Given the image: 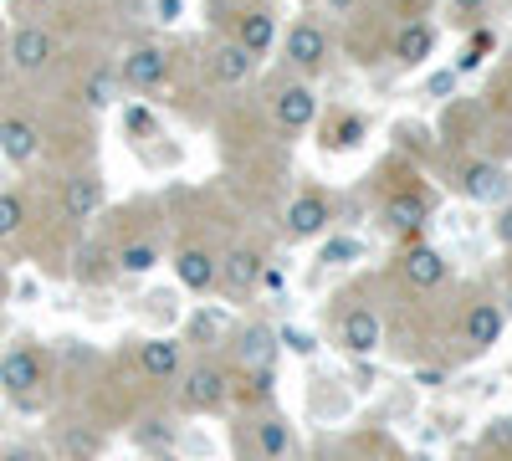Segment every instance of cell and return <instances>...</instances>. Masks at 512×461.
I'll return each mask as SVG.
<instances>
[{
  "mask_svg": "<svg viewBox=\"0 0 512 461\" xmlns=\"http://www.w3.org/2000/svg\"><path fill=\"white\" fill-rule=\"evenodd\" d=\"M0 154H6L11 164H31L41 154V129L31 118H21V113L0 118Z\"/></svg>",
  "mask_w": 512,
  "mask_h": 461,
  "instance_id": "cell-12",
  "label": "cell"
},
{
  "mask_svg": "<svg viewBox=\"0 0 512 461\" xmlns=\"http://www.w3.org/2000/svg\"><path fill=\"white\" fill-rule=\"evenodd\" d=\"M154 262H159V246H154V241H128V246L118 251V267L134 272V277L154 272Z\"/></svg>",
  "mask_w": 512,
  "mask_h": 461,
  "instance_id": "cell-25",
  "label": "cell"
},
{
  "mask_svg": "<svg viewBox=\"0 0 512 461\" xmlns=\"http://www.w3.org/2000/svg\"><path fill=\"white\" fill-rule=\"evenodd\" d=\"M0 72H6V47H0Z\"/></svg>",
  "mask_w": 512,
  "mask_h": 461,
  "instance_id": "cell-36",
  "label": "cell"
},
{
  "mask_svg": "<svg viewBox=\"0 0 512 461\" xmlns=\"http://www.w3.org/2000/svg\"><path fill=\"white\" fill-rule=\"evenodd\" d=\"M256 436V456L262 461H287L292 456V426L282 421V415H262V421L251 426Z\"/></svg>",
  "mask_w": 512,
  "mask_h": 461,
  "instance_id": "cell-19",
  "label": "cell"
},
{
  "mask_svg": "<svg viewBox=\"0 0 512 461\" xmlns=\"http://www.w3.org/2000/svg\"><path fill=\"white\" fill-rule=\"evenodd\" d=\"M190 344L195 349H216V344H226V313L221 308H200V313H190Z\"/></svg>",
  "mask_w": 512,
  "mask_h": 461,
  "instance_id": "cell-22",
  "label": "cell"
},
{
  "mask_svg": "<svg viewBox=\"0 0 512 461\" xmlns=\"http://www.w3.org/2000/svg\"><path fill=\"white\" fill-rule=\"evenodd\" d=\"M0 385H6L16 400L36 395L41 385H47V359H41V349H31V344L11 349L6 359H0Z\"/></svg>",
  "mask_w": 512,
  "mask_h": 461,
  "instance_id": "cell-3",
  "label": "cell"
},
{
  "mask_svg": "<svg viewBox=\"0 0 512 461\" xmlns=\"http://www.w3.org/2000/svg\"><path fill=\"white\" fill-rule=\"evenodd\" d=\"M262 267L267 262L256 257L251 246H236V251H226V257H221V287L231 292V298H246V292L262 282Z\"/></svg>",
  "mask_w": 512,
  "mask_h": 461,
  "instance_id": "cell-13",
  "label": "cell"
},
{
  "mask_svg": "<svg viewBox=\"0 0 512 461\" xmlns=\"http://www.w3.org/2000/svg\"><path fill=\"white\" fill-rule=\"evenodd\" d=\"M175 11H180V0H159V21H175Z\"/></svg>",
  "mask_w": 512,
  "mask_h": 461,
  "instance_id": "cell-32",
  "label": "cell"
},
{
  "mask_svg": "<svg viewBox=\"0 0 512 461\" xmlns=\"http://www.w3.org/2000/svg\"><path fill=\"white\" fill-rule=\"evenodd\" d=\"M21 231H26V200L6 190V195H0V241H11Z\"/></svg>",
  "mask_w": 512,
  "mask_h": 461,
  "instance_id": "cell-27",
  "label": "cell"
},
{
  "mask_svg": "<svg viewBox=\"0 0 512 461\" xmlns=\"http://www.w3.org/2000/svg\"><path fill=\"white\" fill-rule=\"evenodd\" d=\"M16 6H31V11H41V6H52V0H16Z\"/></svg>",
  "mask_w": 512,
  "mask_h": 461,
  "instance_id": "cell-34",
  "label": "cell"
},
{
  "mask_svg": "<svg viewBox=\"0 0 512 461\" xmlns=\"http://www.w3.org/2000/svg\"><path fill=\"white\" fill-rule=\"evenodd\" d=\"M236 41H241L256 62H262V57L272 52V41H277V16H272V11H246L241 26H236Z\"/></svg>",
  "mask_w": 512,
  "mask_h": 461,
  "instance_id": "cell-18",
  "label": "cell"
},
{
  "mask_svg": "<svg viewBox=\"0 0 512 461\" xmlns=\"http://www.w3.org/2000/svg\"><path fill=\"white\" fill-rule=\"evenodd\" d=\"M400 277L410 282V287H441L446 282V257L436 246H425V241H415V246H405L400 251Z\"/></svg>",
  "mask_w": 512,
  "mask_h": 461,
  "instance_id": "cell-9",
  "label": "cell"
},
{
  "mask_svg": "<svg viewBox=\"0 0 512 461\" xmlns=\"http://www.w3.org/2000/svg\"><path fill=\"white\" fill-rule=\"evenodd\" d=\"M175 272H180V282L190 292H210V287L221 282V257H210L205 246H185L180 257H175Z\"/></svg>",
  "mask_w": 512,
  "mask_h": 461,
  "instance_id": "cell-15",
  "label": "cell"
},
{
  "mask_svg": "<svg viewBox=\"0 0 512 461\" xmlns=\"http://www.w3.org/2000/svg\"><path fill=\"white\" fill-rule=\"evenodd\" d=\"M272 118H277V129H287V134L308 129V123L318 118V93L308 88V82H287V88L272 98Z\"/></svg>",
  "mask_w": 512,
  "mask_h": 461,
  "instance_id": "cell-6",
  "label": "cell"
},
{
  "mask_svg": "<svg viewBox=\"0 0 512 461\" xmlns=\"http://www.w3.org/2000/svg\"><path fill=\"white\" fill-rule=\"evenodd\" d=\"M507 103H512V77H507Z\"/></svg>",
  "mask_w": 512,
  "mask_h": 461,
  "instance_id": "cell-37",
  "label": "cell"
},
{
  "mask_svg": "<svg viewBox=\"0 0 512 461\" xmlns=\"http://www.w3.org/2000/svg\"><path fill=\"white\" fill-rule=\"evenodd\" d=\"M118 88H123L118 72H93L88 88H82V98H88V108H108V103H118Z\"/></svg>",
  "mask_w": 512,
  "mask_h": 461,
  "instance_id": "cell-26",
  "label": "cell"
},
{
  "mask_svg": "<svg viewBox=\"0 0 512 461\" xmlns=\"http://www.w3.org/2000/svg\"><path fill=\"white\" fill-rule=\"evenodd\" d=\"M461 190L472 200H502L507 195V170H497V164H466L461 170Z\"/></svg>",
  "mask_w": 512,
  "mask_h": 461,
  "instance_id": "cell-21",
  "label": "cell"
},
{
  "mask_svg": "<svg viewBox=\"0 0 512 461\" xmlns=\"http://www.w3.org/2000/svg\"><path fill=\"white\" fill-rule=\"evenodd\" d=\"M231 395V369L216 364V359H200L190 374H185V385H180V405L190 415H210V410H221Z\"/></svg>",
  "mask_w": 512,
  "mask_h": 461,
  "instance_id": "cell-1",
  "label": "cell"
},
{
  "mask_svg": "<svg viewBox=\"0 0 512 461\" xmlns=\"http://www.w3.org/2000/svg\"><path fill=\"white\" fill-rule=\"evenodd\" d=\"M62 211H67V221H93L98 211H103V180L98 175H72L67 185H62Z\"/></svg>",
  "mask_w": 512,
  "mask_h": 461,
  "instance_id": "cell-14",
  "label": "cell"
},
{
  "mask_svg": "<svg viewBox=\"0 0 512 461\" xmlns=\"http://www.w3.org/2000/svg\"><path fill=\"white\" fill-rule=\"evenodd\" d=\"M390 57H395L400 67H420L425 57H436V26H431V21H420V16H410L405 26H395V36H390Z\"/></svg>",
  "mask_w": 512,
  "mask_h": 461,
  "instance_id": "cell-8",
  "label": "cell"
},
{
  "mask_svg": "<svg viewBox=\"0 0 512 461\" xmlns=\"http://www.w3.org/2000/svg\"><path fill=\"white\" fill-rule=\"evenodd\" d=\"M390 6H395V11H405V16H420L425 6H431V0H390Z\"/></svg>",
  "mask_w": 512,
  "mask_h": 461,
  "instance_id": "cell-29",
  "label": "cell"
},
{
  "mask_svg": "<svg viewBox=\"0 0 512 461\" xmlns=\"http://www.w3.org/2000/svg\"><path fill=\"white\" fill-rule=\"evenodd\" d=\"M349 251H359L354 241H338V246H328V262H338V257H349Z\"/></svg>",
  "mask_w": 512,
  "mask_h": 461,
  "instance_id": "cell-30",
  "label": "cell"
},
{
  "mask_svg": "<svg viewBox=\"0 0 512 461\" xmlns=\"http://www.w3.org/2000/svg\"><path fill=\"white\" fill-rule=\"evenodd\" d=\"M497 339H502V308L497 303H472V308H466V344L482 354Z\"/></svg>",
  "mask_w": 512,
  "mask_h": 461,
  "instance_id": "cell-20",
  "label": "cell"
},
{
  "mask_svg": "<svg viewBox=\"0 0 512 461\" xmlns=\"http://www.w3.org/2000/svg\"><path fill=\"white\" fill-rule=\"evenodd\" d=\"M379 461H405V456H395V451H390V456H379Z\"/></svg>",
  "mask_w": 512,
  "mask_h": 461,
  "instance_id": "cell-35",
  "label": "cell"
},
{
  "mask_svg": "<svg viewBox=\"0 0 512 461\" xmlns=\"http://www.w3.org/2000/svg\"><path fill=\"white\" fill-rule=\"evenodd\" d=\"M328 221H333L328 195H318V190H303V195H297V200L287 205V231H292L297 241L323 236V231H328Z\"/></svg>",
  "mask_w": 512,
  "mask_h": 461,
  "instance_id": "cell-10",
  "label": "cell"
},
{
  "mask_svg": "<svg viewBox=\"0 0 512 461\" xmlns=\"http://www.w3.org/2000/svg\"><path fill=\"white\" fill-rule=\"evenodd\" d=\"M328 52H333V41H328V31L318 21H297L287 31V62L297 72H323L328 67Z\"/></svg>",
  "mask_w": 512,
  "mask_h": 461,
  "instance_id": "cell-5",
  "label": "cell"
},
{
  "mask_svg": "<svg viewBox=\"0 0 512 461\" xmlns=\"http://www.w3.org/2000/svg\"><path fill=\"white\" fill-rule=\"evenodd\" d=\"M425 221H431V200H425V190L405 185V190H395L390 200H384V226H390L395 236H415Z\"/></svg>",
  "mask_w": 512,
  "mask_h": 461,
  "instance_id": "cell-7",
  "label": "cell"
},
{
  "mask_svg": "<svg viewBox=\"0 0 512 461\" xmlns=\"http://www.w3.org/2000/svg\"><path fill=\"white\" fill-rule=\"evenodd\" d=\"M118 77H123V88H134V93H154V88L169 82V52L154 47V41H149V47H134L123 57Z\"/></svg>",
  "mask_w": 512,
  "mask_h": 461,
  "instance_id": "cell-4",
  "label": "cell"
},
{
  "mask_svg": "<svg viewBox=\"0 0 512 461\" xmlns=\"http://www.w3.org/2000/svg\"><path fill=\"white\" fill-rule=\"evenodd\" d=\"M384 339V328L374 318V308H349L344 318H338V344H344L349 354H374Z\"/></svg>",
  "mask_w": 512,
  "mask_h": 461,
  "instance_id": "cell-11",
  "label": "cell"
},
{
  "mask_svg": "<svg viewBox=\"0 0 512 461\" xmlns=\"http://www.w3.org/2000/svg\"><path fill=\"white\" fill-rule=\"evenodd\" d=\"M451 6H456L461 16H482V11H487V0H451Z\"/></svg>",
  "mask_w": 512,
  "mask_h": 461,
  "instance_id": "cell-28",
  "label": "cell"
},
{
  "mask_svg": "<svg viewBox=\"0 0 512 461\" xmlns=\"http://www.w3.org/2000/svg\"><path fill=\"white\" fill-rule=\"evenodd\" d=\"M328 6H333V11H354V6H359V0H328Z\"/></svg>",
  "mask_w": 512,
  "mask_h": 461,
  "instance_id": "cell-33",
  "label": "cell"
},
{
  "mask_svg": "<svg viewBox=\"0 0 512 461\" xmlns=\"http://www.w3.org/2000/svg\"><path fill=\"white\" fill-rule=\"evenodd\" d=\"M139 369L149 374L154 385L175 380V374H180V344L175 339H144L139 344Z\"/></svg>",
  "mask_w": 512,
  "mask_h": 461,
  "instance_id": "cell-17",
  "label": "cell"
},
{
  "mask_svg": "<svg viewBox=\"0 0 512 461\" xmlns=\"http://www.w3.org/2000/svg\"><path fill=\"white\" fill-rule=\"evenodd\" d=\"M262 364H272V328H246L241 333V344H236V369H262Z\"/></svg>",
  "mask_w": 512,
  "mask_h": 461,
  "instance_id": "cell-23",
  "label": "cell"
},
{
  "mask_svg": "<svg viewBox=\"0 0 512 461\" xmlns=\"http://www.w3.org/2000/svg\"><path fill=\"white\" fill-rule=\"evenodd\" d=\"M251 72H256V57L241 47V41H226V47H216V57H210V77H216L221 88H241Z\"/></svg>",
  "mask_w": 512,
  "mask_h": 461,
  "instance_id": "cell-16",
  "label": "cell"
},
{
  "mask_svg": "<svg viewBox=\"0 0 512 461\" xmlns=\"http://www.w3.org/2000/svg\"><path fill=\"white\" fill-rule=\"evenodd\" d=\"M461 461H482V456H461Z\"/></svg>",
  "mask_w": 512,
  "mask_h": 461,
  "instance_id": "cell-38",
  "label": "cell"
},
{
  "mask_svg": "<svg viewBox=\"0 0 512 461\" xmlns=\"http://www.w3.org/2000/svg\"><path fill=\"white\" fill-rule=\"evenodd\" d=\"M6 57H11V67H16V72L36 77V72H47V67L57 62V36H52L47 26H16Z\"/></svg>",
  "mask_w": 512,
  "mask_h": 461,
  "instance_id": "cell-2",
  "label": "cell"
},
{
  "mask_svg": "<svg viewBox=\"0 0 512 461\" xmlns=\"http://www.w3.org/2000/svg\"><path fill=\"white\" fill-rule=\"evenodd\" d=\"M323 144H328V149H354V144H364V118H359V113H338V118L328 123Z\"/></svg>",
  "mask_w": 512,
  "mask_h": 461,
  "instance_id": "cell-24",
  "label": "cell"
},
{
  "mask_svg": "<svg viewBox=\"0 0 512 461\" xmlns=\"http://www.w3.org/2000/svg\"><path fill=\"white\" fill-rule=\"evenodd\" d=\"M497 236H502V246H512V211L497 221Z\"/></svg>",
  "mask_w": 512,
  "mask_h": 461,
  "instance_id": "cell-31",
  "label": "cell"
}]
</instances>
